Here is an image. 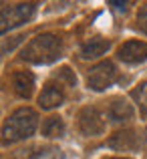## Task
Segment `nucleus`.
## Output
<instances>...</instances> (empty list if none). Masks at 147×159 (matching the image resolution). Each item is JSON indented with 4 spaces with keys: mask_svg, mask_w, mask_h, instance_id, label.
I'll use <instances>...</instances> for the list:
<instances>
[{
    "mask_svg": "<svg viewBox=\"0 0 147 159\" xmlns=\"http://www.w3.org/2000/svg\"><path fill=\"white\" fill-rule=\"evenodd\" d=\"M61 48L62 43L57 34H39L22 48L20 52V58L26 62H32V65H48V62L57 61L61 57Z\"/></svg>",
    "mask_w": 147,
    "mask_h": 159,
    "instance_id": "obj_1",
    "label": "nucleus"
},
{
    "mask_svg": "<svg viewBox=\"0 0 147 159\" xmlns=\"http://www.w3.org/2000/svg\"><path fill=\"white\" fill-rule=\"evenodd\" d=\"M36 125H39L36 111H32L28 107L16 109L2 127V141L4 143H14V141L28 139L30 135H34Z\"/></svg>",
    "mask_w": 147,
    "mask_h": 159,
    "instance_id": "obj_2",
    "label": "nucleus"
},
{
    "mask_svg": "<svg viewBox=\"0 0 147 159\" xmlns=\"http://www.w3.org/2000/svg\"><path fill=\"white\" fill-rule=\"evenodd\" d=\"M36 10V4L30 2H22V4H14V6H6L0 10V34L8 32L10 28L24 24Z\"/></svg>",
    "mask_w": 147,
    "mask_h": 159,
    "instance_id": "obj_3",
    "label": "nucleus"
},
{
    "mask_svg": "<svg viewBox=\"0 0 147 159\" xmlns=\"http://www.w3.org/2000/svg\"><path fill=\"white\" fill-rule=\"evenodd\" d=\"M117 81V66L111 61H101L89 69L87 75V85L93 91H105Z\"/></svg>",
    "mask_w": 147,
    "mask_h": 159,
    "instance_id": "obj_4",
    "label": "nucleus"
},
{
    "mask_svg": "<svg viewBox=\"0 0 147 159\" xmlns=\"http://www.w3.org/2000/svg\"><path fill=\"white\" fill-rule=\"evenodd\" d=\"M77 127L83 135L97 137L105 131V119L97 107H83L77 115Z\"/></svg>",
    "mask_w": 147,
    "mask_h": 159,
    "instance_id": "obj_5",
    "label": "nucleus"
},
{
    "mask_svg": "<svg viewBox=\"0 0 147 159\" xmlns=\"http://www.w3.org/2000/svg\"><path fill=\"white\" fill-rule=\"evenodd\" d=\"M107 145L117 151H139L143 145V135L135 129H125V131H119L113 137H109Z\"/></svg>",
    "mask_w": 147,
    "mask_h": 159,
    "instance_id": "obj_6",
    "label": "nucleus"
},
{
    "mask_svg": "<svg viewBox=\"0 0 147 159\" xmlns=\"http://www.w3.org/2000/svg\"><path fill=\"white\" fill-rule=\"evenodd\" d=\"M117 57L123 62H129V65L143 62L147 61V43H143V40H127L119 47Z\"/></svg>",
    "mask_w": 147,
    "mask_h": 159,
    "instance_id": "obj_7",
    "label": "nucleus"
},
{
    "mask_svg": "<svg viewBox=\"0 0 147 159\" xmlns=\"http://www.w3.org/2000/svg\"><path fill=\"white\" fill-rule=\"evenodd\" d=\"M12 89L18 97L28 99L34 91V77L30 70H16L12 75Z\"/></svg>",
    "mask_w": 147,
    "mask_h": 159,
    "instance_id": "obj_8",
    "label": "nucleus"
},
{
    "mask_svg": "<svg viewBox=\"0 0 147 159\" xmlns=\"http://www.w3.org/2000/svg\"><path fill=\"white\" fill-rule=\"evenodd\" d=\"M62 101H65V93L54 83H48L43 89V93L39 95V105L43 109H57L62 105Z\"/></svg>",
    "mask_w": 147,
    "mask_h": 159,
    "instance_id": "obj_9",
    "label": "nucleus"
},
{
    "mask_svg": "<svg viewBox=\"0 0 147 159\" xmlns=\"http://www.w3.org/2000/svg\"><path fill=\"white\" fill-rule=\"evenodd\" d=\"M107 115L113 123H125V121L133 119V107H131V103H127L125 99H115V101L109 105Z\"/></svg>",
    "mask_w": 147,
    "mask_h": 159,
    "instance_id": "obj_10",
    "label": "nucleus"
},
{
    "mask_svg": "<svg viewBox=\"0 0 147 159\" xmlns=\"http://www.w3.org/2000/svg\"><path fill=\"white\" fill-rule=\"evenodd\" d=\"M109 47H111V43L105 39H91L89 43L83 44L81 48V57L83 58H97L101 54H105L109 51Z\"/></svg>",
    "mask_w": 147,
    "mask_h": 159,
    "instance_id": "obj_11",
    "label": "nucleus"
},
{
    "mask_svg": "<svg viewBox=\"0 0 147 159\" xmlns=\"http://www.w3.org/2000/svg\"><path fill=\"white\" fill-rule=\"evenodd\" d=\"M43 135L48 137V139H54V137H62L65 135V123H62L61 117L53 115L48 117L47 121L43 123Z\"/></svg>",
    "mask_w": 147,
    "mask_h": 159,
    "instance_id": "obj_12",
    "label": "nucleus"
},
{
    "mask_svg": "<svg viewBox=\"0 0 147 159\" xmlns=\"http://www.w3.org/2000/svg\"><path fill=\"white\" fill-rule=\"evenodd\" d=\"M131 97H133V101L139 105L141 113L145 115V113H147V81H145V83H141L139 87H135V89H133Z\"/></svg>",
    "mask_w": 147,
    "mask_h": 159,
    "instance_id": "obj_13",
    "label": "nucleus"
},
{
    "mask_svg": "<svg viewBox=\"0 0 147 159\" xmlns=\"http://www.w3.org/2000/svg\"><path fill=\"white\" fill-rule=\"evenodd\" d=\"M57 77H58V79H62V81H67V83H69V85H71V87H73V85H75V83H77V79H75V75H73V70H71V69H69V66H62V69H61V70H58V75H57Z\"/></svg>",
    "mask_w": 147,
    "mask_h": 159,
    "instance_id": "obj_14",
    "label": "nucleus"
},
{
    "mask_svg": "<svg viewBox=\"0 0 147 159\" xmlns=\"http://www.w3.org/2000/svg\"><path fill=\"white\" fill-rule=\"evenodd\" d=\"M137 20H139V26L147 32V4L139 10V14H137Z\"/></svg>",
    "mask_w": 147,
    "mask_h": 159,
    "instance_id": "obj_15",
    "label": "nucleus"
},
{
    "mask_svg": "<svg viewBox=\"0 0 147 159\" xmlns=\"http://www.w3.org/2000/svg\"><path fill=\"white\" fill-rule=\"evenodd\" d=\"M111 6H115L117 10H127V2H121V0H111Z\"/></svg>",
    "mask_w": 147,
    "mask_h": 159,
    "instance_id": "obj_16",
    "label": "nucleus"
},
{
    "mask_svg": "<svg viewBox=\"0 0 147 159\" xmlns=\"http://www.w3.org/2000/svg\"><path fill=\"white\" fill-rule=\"evenodd\" d=\"M107 159H127V157H107Z\"/></svg>",
    "mask_w": 147,
    "mask_h": 159,
    "instance_id": "obj_17",
    "label": "nucleus"
}]
</instances>
